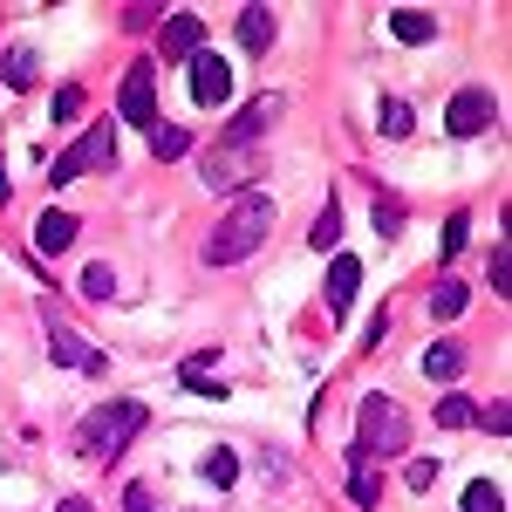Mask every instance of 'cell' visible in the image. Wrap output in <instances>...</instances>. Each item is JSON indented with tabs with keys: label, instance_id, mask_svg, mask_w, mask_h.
Wrapping results in <instances>:
<instances>
[{
	"label": "cell",
	"instance_id": "6da1fadb",
	"mask_svg": "<svg viewBox=\"0 0 512 512\" xmlns=\"http://www.w3.org/2000/svg\"><path fill=\"white\" fill-rule=\"evenodd\" d=\"M274 233V198L267 192H239L233 212L219 219V233L205 239V260L212 267H239V260H253L260 253V239Z\"/></svg>",
	"mask_w": 512,
	"mask_h": 512
},
{
	"label": "cell",
	"instance_id": "7a4b0ae2",
	"mask_svg": "<svg viewBox=\"0 0 512 512\" xmlns=\"http://www.w3.org/2000/svg\"><path fill=\"white\" fill-rule=\"evenodd\" d=\"M144 431V403H103V410H89L76 431V458H96V465H110V458H123L130 451V437Z\"/></svg>",
	"mask_w": 512,
	"mask_h": 512
},
{
	"label": "cell",
	"instance_id": "3957f363",
	"mask_svg": "<svg viewBox=\"0 0 512 512\" xmlns=\"http://www.w3.org/2000/svg\"><path fill=\"white\" fill-rule=\"evenodd\" d=\"M410 444V417H403V403L396 396H362V410H355V458H396Z\"/></svg>",
	"mask_w": 512,
	"mask_h": 512
},
{
	"label": "cell",
	"instance_id": "277c9868",
	"mask_svg": "<svg viewBox=\"0 0 512 512\" xmlns=\"http://www.w3.org/2000/svg\"><path fill=\"white\" fill-rule=\"evenodd\" d=\"M117 117H123V123H137V130H151V123H158V62H151V55L123 69Z\"/></svg>",
	"mask_w": 512,
	"mask_h": 512
},
{
	"label": "cell",
	"instance_id": "5b68a950",
	"mask_svg": "<svg viewBox=\"0 0 512 512\" xmlns=\"http://www.w3.org/2000/svg\"><path fill=\"white\" fill-rule=\"evenodd\" d=\"M103 164H117V130H110V123L82 130L76 144L55 158V185H69V178H82V171H103Z\"/></svg>",
	"mask_w": 512,
	"mask_h": 512
},
{
	"label": "cell",
	"instance_id": "8992f818",
	"mask_svg": "<svg viewBox=\"0 0 512 512\" xmlns=\"http://www.w3.org/2000/svg\"><path fill=\"white\" fill-rule=\"evenodd\" d=\"M492 123H499V103H492V89H478V82L458 89L451 110H444V130H451V137H485Z\"/></svg>",
	"mask_w": 512,
	"mask_h": 512
},
{
	"label": "cell",
	"instance_id": "52a82bcc",
	"mask_svg": "<svg viewBox=\"0 0 512 512\" xmlns=\"http://www.w3.org/2000/svg\"><path fill=\"white\" fill-rule=\"evenodd\" d=\"M267 123H280V96H253V103H246V110L226 123V144H219V158H246V151L260 144V130H267Z\"/></svg>",
	"mask_w": 512,
	"mask_h": 512
},
{
	"label": "cell",
	"instance_id": "ba28073f",
	"mask_svg": "<svg viewBox=\"0 0 512 512\" xmlns=\"http://www.w3.org/2000/svg\"><path fill=\"white\" fill-rule=\"evenodd\" d=\"M192 103L198 110H219V103H233V69L219 62V55H192Z\"/></svg>",
	"mask_w": 512,
	"mask_h": 512
},
{
	"label": "cell",
	"instance_id": "9c48e42d",
	"mask_svg": "<svg viewBox=\"0 0 512 512\" xmlns=\"http://www.w3.org/2000/svg\"><path fill=\"white\" fill-rule=\"evenodd\" d=\"M198 48H205V21H198L192 7L164 14V62H192Z\"/></svg>",
	"mask_w": 512,
	"mask_h": 512
},
{
	"label": "cell",
	"instance_id": "30bf717a",
	"mask_svg": "<svg viewBox=\"0 0 512 512\" xmlns=\"http://www.w3.org/2000/svg\"><path fill=\"white\" fill-rule=\"evenodd\" d=\"M355 287H362V260H355V253H335V260H328V315L349 308Z\"/></svg>",
	"mask_w": 512,
	"mask_h": 512
},
{
	"label": "cell",
	"instance_id": "8fae6325",
	"mask_svg": "<svg viewBox=\"0 0 512 512\" xmlns=\"http://www.w3.org/2000/svg\"><path fill=\"white\" fill-rule=\"evenodd\" d=\"M239 48H253V55H267L274 48V7H239Z\"/></svg>",
	"mask_w": 512,
	"mask_h": 512
},
{
	"label": "cell",
	"instance_id": "7c38bea8",
	"mask_svg": "<svg viewBox=\"0 0 512 512\" xmlns=\"http://www.w3.org/2000/svg\"><path fill=\"white\" fill-rule=\"evenodd\" d=\"M35 246H41V253H62V246H76V212H41Z\"/></svg>",
	"mask_w": 512,
	"mask_h": 512
},
{
	"label": "cell",
	"instance_id": "4fadbf2b",
	"mask_svg": "<svg viewBox=\"0 0 512 512\" xmlns=\"http://www.w3.org/2000/svg\"><path fill=\"white\" fill-rule=\"evenodd\" d=\"M390 35H396V41H410V48H424V41L437 35V21L424 14V7H396V14H390Z\"/></svg>",
	"mask_w": 512,
	"mask_h": 512
},
{
	"label": "cell",
	"instance_id": "5bb4252c",
	"mask_svg": "<svg viewBox=\"0 0 512 512\" xmlns=\"http://www.w3.org/2000/svg\"><path fill=\"white\" fill-rule=\"evenodd\" d=\"M458 369H465V349H458V342H431V349H424V376H431V383H458Z\"/></svg>",
	"mask_w": 512,
	"mask_h": 512
},
{
	"label": "cell",
	"instance_id": "9a60e30c",
	"mask_svg": "<svg viewBox=\"0 0 512 512\" xmlns=\"http://www.w3.org/2000/svg\"><path fill=\"white\" fill-rule=\"evenodd\" d=\"M35 69H41L35 48H7V55H0V82H7V89H28V82H35Z\"/></svg>",
	"mask_w": 512,
	"mask_h": 512
},
{
	"label": "cell",
	"instance_id": "2e32d148",
	"mask_svg": "<svg viewBox=\"0 0 512 512\" xmlns=\"http://www.w3.org/2000/svg\"><path fill=\"white\" fill-rule=\"evenodd\" d=\"M192 151V130H178V123H151V158L171 164V158H185Z\"/></svg>",
	"mask_w": 512,
	"mask_h": 512
},
{
	"label": "cell",
	"instance_id": "e0dca14e",
	"mask_svg": "<svg viewBox=\"0 0 512 512\" xmlns=\"http://www.w3.org/2000/svg\"><path fill=\"white\" fill-rule=\"evenodd\" d=\"M465 301H472V294H465V287H458V280H437V287H431V315H437V321L465 315Z\"/></svg>",
	"mask_w": 512,
	"mask_h": 512
},
{
	"label": "cell",
	"instance_id": "ac0fdd59",
	"mask_svg": "<svg viewBox=\"0 0 512 512\" xmlns=\"http://www.w3.org/2000/svg\"><path fill=\"white\" fill-rule=\"evenodd\" d=\"M308 246H315V253H342V212H335V205H328V212L315 219V233H308Z\"/></svg>",
	"mask_w": 512,
	"mask_h": 512
},
{
	"label": "cell",
	"instance_id": "d6986e66",
	"mask_svg": "<svg viewBox=\"0 0 512 512\" xmlns=\"http://www.w3.org/2000/svg\"><path fill=\"white\" fill-rule=\"evenodd\" d=\"M349 492H355V506H376V492H383L376 472H369V458H355V451H349Z\"/></svg>",
	"mask_w": 512,
	"mask_h": 512
},
{
	"label": "cell",
	"instance_id": "ffe728a7",
	"mask_svg": "<svg viewBox=\"0 0 512 512\" xmlns=\"http://www.w3.org/2000/svg\"><path fill=\"white\" fill-rule=\"evenodd\" d=\"M465 512H506V492H499L492 478H472V485H465Z\"/></svg>",
	"mask_w": 512,
	"mask_h": 512
},
{
	"label": "cell",
	"instance_id": "44dd1931",
	"mask_svg": "<svg viewBox=\"0 0 512 512\" xmlns=\"http://www.w3.org/2000/svg\"><path fill=\"white\" fill-rule=\"evenodd\" d=\"M376 123H383V137H410V103H403V96H383V110H376Z\"/></svg>",
	"mask_w": 512,
	"mask_h": 512
},
{
	"label": "cell",
	"instance_id": "7402d4cb",
	"mask_svg": "<svg viewBox=\"0 0 512 512\" xmlns=\"http://www.w3.org/2000/svg\"><path fill=\"white\" fill-rule=\"evenodd\" d=\"M198 472H205V478H212V485H219V492H226V485H233V478H239V458H233V451H226V444H219V451H205V465H198Z\"/></svg>",
	"mask_w": 512,
	"mask_h": 512
},
{
	"label": "cell",
	"instance_id": "603a6c76",
	"mask_svg": "<svg viewBox=\"0 0 512 512\" xmlns=\"http://www.w3.org/2000/svg\"><path fill=\"white\" fill-rule=\"evenodd\" d=\"M472 424H485L492 437H506V431H512V410H506V396H492L485 410H472Z\"/></svg>",
	"mask_w": 512,
	"mask_h": 512
},
{
	"label": "cell",
	"instance_id": "cb8c5ba5",
	"mask_svg": "<svg viewBox=\"0 0 512 512\" xmlns=\"http://www.w3.org/2000/svg\"><path fill=\"white\" fill-rule=\"evenodd\" d=\"M472 396H444V403H437V424H444V431H458V424H472Z\"/></svg>",
	"mask_w": 512,
	"mask_h": 512
},
{
	"label": "cell",
	"instance_id": "d4e9b609",
	"mask_svg": "<svg viewBox=\"0 0 512 512\" xmlns=\"http://www.w3.org/2000/svg\"><path fill=\"white\" fill-rule=\"evenodd\" d=\"M465 239H472V219H465V212H451V219H444V239H437V246H444V260H451V253H465Z\"/></svg>",
	"mask_w": 512,
	"mask_h": 512
},
{
	"label": "cell",
	"instance_id": "484cf974",
	"mask_svg": "<svg viewBox=\"0 0 512 512\" xmlns=\"http://www.w3.org/2000/svg\"><path fill=\"white\" fill-rule=\"evenodd\" d=\"M82 294H89V301H110V294H117V274H110V267L96 260V267L82 274Z\"/></svg>",
	"mask_w": 512,
	"mask_h": 512
},
{
	"label": "cell",
	"instance_id": "4316f807",
	"mask_svg": "<svg viewBox=\"0 0 512 512\" xmlns=\"http://www.w3.org/2000/svg\"><path fill=\"white\" fill-rule=\"evenodd\" d=\"M403 485H410V492H431L437 485V458H410V465H403Z\"/></svg>",
	"mask_w": 512,
	"mask_h": 512
},
{
	"label": "cell",
	"instance_id": "83f0119b",
	"mask_svg": "<svg viewBox=\"0 0 512 512\" xmlns=\"http://www.w3.org/2000/svg\"><path fill=\"white\" fill-rule=\"evenodd\" d=\"M492 294H512V253H506V239L492 246Z\"/></svg>",
	"mask_w": 512,
	"mask_h": 512
},
{
	"label": "cell",
	"instance_id": "f1b7e54d",
	"mask_svg": "<svg viewBox=\"0 0 512 512\" xmlns=\"http://www.w3.org/2000/svg\"><path fill=\"white\" fill-rule=\"evenodd\" d=\"M376 233H383V239L403 233V205H383V198H376Z\"/></svg>",
	"mask_w": 512,
	"mask_h": 512
},
{
	"label": "cell",
	"instance_id": "f546056e",
	"mask_svg": "<svg viewBox=\"0 0 512 512\" xmlns=\"http://www.w3.org/2000/svg\"><path fill=\"white\" fill-rule=\"evenodd\" d=\"M178 376H185V390H198V396H226V383H212V376H205V369H192V362H185V369H178Z\"/></svg>",
	"mask_w": 512,
	"mask_h": 512
},
{
	"label": "cell",
	"instance_id": "4dcf8cb0",
	"mask_svg": "<svg viewBox=\"0 0 512 512\" xmlns=\"http://www.w3.org/2000/svg\"><path fill=\"white\" fill-rule=\"evenodd\" d=\"M123 512H158V492H151V485H130V492H123Z\"/></svg>",
	"mask_w": 512,
	"mask_h": 512
},
{
	"label": "cell",
	"instance_id": "1f68e13d",
	"mask_svg": "<svg viewBox=\"0 0 512 512\" xmlns=\"http://www.w3.org/2000/svg\"><path fill=\"white\" fill-rule=\"evenodd\" d=\"M55 117H62V123L82 117V89H55Z\"/></svg>",
	"mask_w": 512,
	"mask_h": 512
},
{
	"label": "cell",
	"instance_id": "d6a6232c",
	"mask_svg": "<svg viewBox=\"0 0 512 512\" xmlns=\"http://www.w3.org/2000/svg\"><path fill=\"white\" fill-rule=\"evenodd\" d=\"M62 512H96V506H89V499H62Z\"/></svg>",
	"mask_w": 512,
	"mask_h": 512
}]
</instances>
